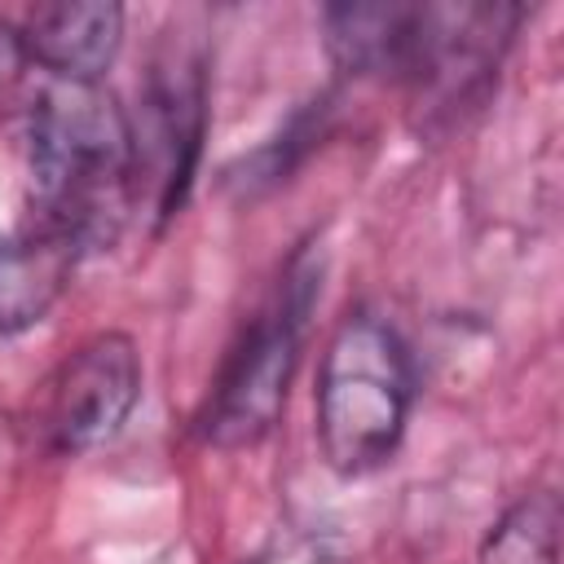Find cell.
Returning a JSON list of instances; mask_svg holds the SVG:
<instances>
[{
  "label": "cell",
  "mask_w": 564,
  "mask_h": 564,
  "mask_svg": "<svg viewBox=\"0 0 564 564\" xmlns=\"http://www.w3.org/2000/svg\"><path fill=\"white\" fill-rule=\"evenodd\" d=\"M31 207L44 238L75 256L110 247L137 203V150L123 106L101 84L53 79L26 123Z\"/></svg>",
  "instance_id": "1"
},
{
  "label": "cell",
  "mask_w": 564,
  "mask_h": 564,
  "mask_svg": "<svg viewBox=\"0 0 564 564\" xmlns=\"http://www.w3.org/2000/svg\"><path fill=\"white\" fill-rule=\"evenodd\" d=\"M516 4H335L326 48L348 75L414 84L432 106H458L498 66Z\"/></svg>",
  "instance_id": "2"
},
{
  "label": "cell",
  "mask_w": 564,
  "mask_h": 564,
  "mask_svg": "<svg viewBox=\"0 0 564 564\" xmlns=\"http://www.w3.org/2000/svg\"><path fill=\"white\" fill-rule=\"evenodd\" d=\"M414 361L405 339L375 313H348L317 370V441L339 476L383 467L410 423Z\"/></svg>",
  "instance_id": "3"
},
{
  "label": "cell",
  "mask_w": 564,
  "mask_h": 564,
  "mask_svg": "<svg viewBox=\"0 0 564 564\" xmlns=\"http://www.w3.org/2000/svg\"><path fill=\"white\" fill-rule=\"evenodd\" d=\"M313 300V273H286L278 295L251 317L242 339L229 348L220 379L212 383V397L203 405V436L212 445H251L260 441L286 401V383L300 357L304 313Z\"/></svg>",
  "instance_id": "4"
},
{
  "label": "cell",
  "mask_w": 564,
  "mask_h": 564,
  "mask_svg": "<svg viewBox=\"0 0 564 564\" xmlns=\"http://www.w3.org/2000/svg\"><path fill=\"white\" fill-rule=\"evenodd\" d=\"M141 401V352L128 335L101 330L84 339L35 401V436L53 454H84L110 441Z\"/></svg>",
  "instance_id": "5"
},
{
  "label": "cell",
  "mask_w": 564,
  "mask_h": 564,
  "mask_svg": "<svg viewBox=\"0 0 564 564\" xmlns=\"http://www.w3.org/2000/svg\"><path fill=\"white\" fill-rule=\"evenodd\" d=\"M203 141V66L198 57H172L154 66L145 93V128H132L137 150V194L150 189L159 220H167L189 189L194 159Z\"/></svg>",
  "instance_id": "6"
},
{
  "label": "cell",
  "mask_w": 564,
  "mask_h": 564,
  "mask_svg": "<svg viewBox=\"0 0 564 564\" xmlns=\"http://www.w3.org/2000/svg\"><path fill=\"white\" fill-rule=\"evenodd\" d=\"M26 62L44 66L53 79L97 84V75L115 62L123 40V9L110 0H62L40 4L18 26Z\"/></svg>",
  "instance_id": "7"
},
{
  "label": "cell",
  "mask_w": 564,
  "mask_h": 564,
  "mask_svg": "<svg viewBox=\"0 0 564 564\" xmlns=\"http://www.w3.org/2000/svg\"><path fill=\"white\" fill-rule=\"evenodd\" d=\"M75 251L57 238L44 234H22V238H0V335H18L62 300Z\"/></svg>",
  "instance_id": "8"
},
{
  "label": "cell",
  "mask_w": 564,
  "mask_h": 564,
  "mask_svg": "<svg viewBox=\"0 0 564 564\" xmlns=\"http://www.w3.org/2000/svg\"><path fill=\"white\" fill-rule=\"evenodd\" d=\"M555 529H560L555 494L538 489L494 524L480 564H555Z\"/></svg>",
  "instance_id": "9"
},
{
  "label": "cell",
  "mask_w": 564,
  "mask_h": 564,
  "mask_svg": "<svg viewBox=\"0 0 564 564\" xmlns=\"http://www.w3.org/2000/svg\"><path fill=\"white\" fill-rule=\"evenodd\" d=\"M256 564H330L326 560V551L313 542V538H295V542H273Z\"/></svg>",
  "instance_id": "10"
},
{
  "label": "cell",
  "mask_w": 564,
  "mask_h": 564,
  "mask_svg": "<svg viewBox=\"0 0 564 564\" xmlns=\"http://www.w3.org/2000/svg\"><path fill=\"white\" fill-rule=\"evenodd\" d=\"M26 66V48H22V31L13 22H0V88Z\"/></svg>",
  "instance_id": "11"
}]
</instances>
